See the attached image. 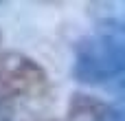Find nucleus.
Instances as JSON below:
<instances>
[{"mask_svg":"<svg viewBox=\"0 0 125 121\" xmlns=\"http://www.w3.org/2000/svg\"><path fill=\"white\" fill-rule=\"evenodd\" d=\"M0 121H13V106L0 101Z\"/></svg>","mask_w":125,"mask_h":121,"instance_id":"20e7f679","label":"nucleus"},{"mask_svg":"<svg viewBox=\"0 0 125 121\" xmlns=\"http://www.w3.org/2000/svg\"><path fill=\"white\" fill-rule=\"evenodd\" d=\"M26 121H57V119H48V117H31Z\"/></svg>","mask_w":125,"mask_h":121,"instance_id":"39448f33","label":"nucleus"},{"mask_svg":"<svg viewBox=\"0 0 125 121\" xmlns=\"http://www.w3.org/2000/svg\"><path fill=\"white\" fill-rule=\"evenodd\" d=\"M73 77L88 86H121L125 82V29L103 26L75 44Z\"/></svg>","mask_w":125,"mask_h":121,"instance_id":"f257e3e1","label":"nucleus"},{"mask_svg":"<svg viewBox=\"0 0 125 121\" xmlns=\"http://www.w3.org/2000/svg\"><path fill=\"white\" fill-rule=\"evenodd\" d=\"M114 106L88 95V93H75L68 101V119L73 121H112Z\"/></svg>","mask_w":125,"mask_h":121,"instance_id":"7ed1b4c3","label":"nucleus"},{"mask_svg":"<svg viewBox=\"0 0 125 121\" xmlns=\"http://www.w3.org/2000/svg\"><path fill=\"white\" fill-rule=\"evenodd\" d=\"M0 40H2V35H0Z\"/></svg>","mask_w":125,"mask_h":121,"instance_id":"0eeeda50","label":"nucleus"},{"mask_svg":"<svg viewBox=\"0 0 125 121\" xmlns=\"http://www.w3.org/2000/svg\"><path fill=\"white\" fill-rule=\"evenodd\" d=\"M123 29H125V22H123Z\"/></svg>","mask_w":125,"mask_h":121,"instance_id":"423d86ee","label":"nucleus"},{"mask_svg":"<svg viewBox=\"0 0 125 121\" xmlns=\"http://www.w3.org/2000/svg\"><path fill=\"white\" fill-rule=\"evenodd\" d=\"M48 88L46 68L26 53L2 51L0 53V101L15 104L44 95Z\"/></svg>","mask_w":125,"mask_h":121,"instance_id":"f03ea898","label":"nucleus"}]
</instances>
